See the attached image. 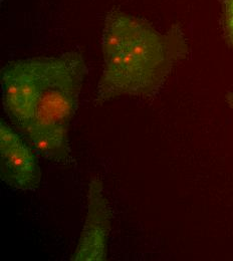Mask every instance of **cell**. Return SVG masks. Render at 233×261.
I'll list each match as a JSON object with an SVG mask.
<instances>
[{
	"label": "cell",
	"mask_w": 233,
	"mask_h": 261,
	"mask_svg": "<svg viewBox=\"0 0 233 261\" xmlns=\"http://www.w3.org/2000/svg\"><path fill=\"white\" fill-rule=\"evenodd\" d=\"M100 46L96 105L121 97H155L189 48L180 28L161 33L148 21L115 9L106 17Z\"/></svg>",
	"instance_id": "cell-2"
},
{
	"label": "cell",
	"mask_w": 233,
	"mask_h": 261,
	"mask_svg": "<svg viewBox=\"0 0 233 261\" xmlns=\"http://www.w3.org/2000/svg\"><path fill=\"white\" fill-rule=\"evenodd\" d=\"M226 101H227L228 107L230 108V110L233 112V92H231V91L227 92V94H226Z\"/></svg>",
	"instance_id": "cell-6"
},
{
	"label": "cell",
	"mask_w": 233,
	"mask_h": 261,
	"mask_svg": "<svg viewBox=\"0 0 233 261\" xmlns=\"http://www.w3.org/2000/svg\"><path fill=\"white\" fill-rule=\"evenodd\" d=\"M87 65L82 54L12 62L1 70L4 110L42 158L69 161V128L77 110Z\"/></svg>",
	"instance_id": "cell-1"
},
{
	"label": "cell",
	"mask_w": 233,
	"mask_h": 261,
	"mask_svg": "<svg viewBox=\"0 0 233 261\" xmlns=\"http://www.w3.org/2000/svg\"><path fill=\"white\" fill-rule=\"evenodd\" d=\"M110 230L111 213L103 186L100 179L94 178L89 186L84 228L70 260H106Z\"/></svg>",
	"instance_id": "cell-4"
},
{
	"label": "cell",
	"mask_w": 233,
	"mask_h": 261,
	"mask_svg": "<svg viewBox=\"0 0 233 261\" xmlns=\"http://www.w3.org/2000/svg\"><path fill=\"white\" fill-rule=\"evenodd\" d=\"M223 32L233 47V0H223Z\"/></svg>",
	"instance_id": "cell-5"
},
{
	"label": "cell",
	"mask_w": 233,
	"mask_h": 261,
	"mask_svg": "<svg viewBox=\"0 0 233 261\" xmlns=\"http://www.w3.org/2000/svg\"><path fill=\"white\" fill-rule=\"evenodd\" d=\"M0 176L9 187L21 191H34L41 179L35 150L3 121L0 123Z\"/></svg>",
	"instance_id": "cell-3"
}]
</instances>
